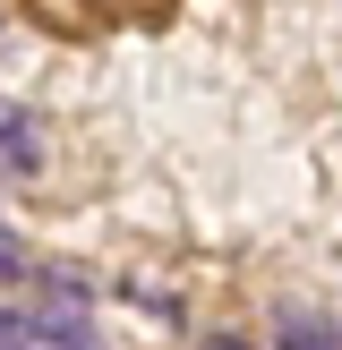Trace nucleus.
Returning <instances> with one entry per match:
<instances>
[{
  "mask_svg": "<svg viewBox=\"0 0 342 350\" xmlns=\"http://www.w3.org/2000/svg\"><path fill=\"white\" fill-rule=\"evenodd\" d=\"M205 350H239V342H205Z\"/></svg>",
  "mask_w": 342,
  "mask_h": 350,
  "instance_id": "obj_5",
  "label": "nucleus"
},
{
  "mask_svg": "<svg viewBox=\"0 0 342 350\" xmlns=\"http://www.w3.org/2000/svg\"><path fill=\"white\" fill-rule=\"evenodd\" d=\"M0 350H68V342H51V334H34L17 308H0Z\"/></svg>",
  "mask_w": 342,
  "mask_h": 350,
  "instance_id": "obj_3",
  "label": "nucleus"
},
{
  "mask_svg": "<svg viewBox=\"0 0 342 350\" xmlns=\"http://www.w3.org/2000/svg\"><path fill=\"white\" fill-rule=\"evenodd\" d=\"M274 350H342V334L317 308H282V317H274Z\"/></svg>",
  "mask_w": 342,
  "mask_h": 350,
  "instance_id": "obj_2",
  "label": "nucleus"
},
{
  "mask_svg": "<svg viewBox=\"0 0 342 350\" xmlns=\"http://www.w3.org/2000/svg\"><path fill=\"white\" fill-rule=\"evenodd\" d=\"M0 171H17V180H34V171H43V137H34V111H17V103H0Z\"/></svg>",
  "mask_w": 342,
  "mask_h": 350,
  "instance_id": "obj_1",
  "label": "nucleus"
},
{
  "mask_svg": "<svg viewBox=\"0 0 342 350\" xmlns=\"http://www.w3.org/2000/svg\"><path fill=\"white\" fill-rule=\"evenodd\" d=\"M17 273H26V256H17V239L0 231V282H17Z\"/></svg>",
  "mask_w": 342,
  "mask_h": 350,
  "instance_id": "obj_4",
  "label": "nucleus"
}]
</instances>
